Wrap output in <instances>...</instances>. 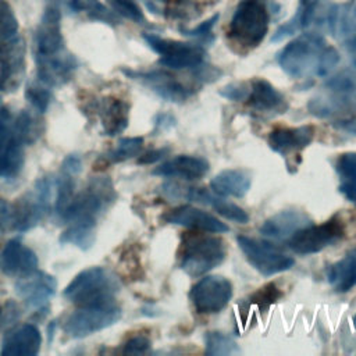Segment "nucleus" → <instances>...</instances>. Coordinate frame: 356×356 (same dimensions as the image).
I'll list each match as a JSON object with an SVG mask.
<instances>
[{"instance_id":"nucleus-1","label":"nucleus","mask_w":356,"mask_h":356,"mask_svg":"<svg viewBox=\"0 0 356 356\" xmlns=\"http://www.w3.org/2000/svg\"><path fill=\"white\" fill-rule=\"evenodd\" d=\"M57 6H47L33 35V57L38 78L49 88L63 86L74 76L78 61L65 47Z\"/></svg>"},{"instance_id":"nucleus-2","label":"nucleus","mask_w":356,"mask_h":356,"mask_svg":"<svg viewBox=\"0 0 356 356\" xmlns=\"http://www.w3.org/2000/svg\"><path fill=\"white\" fill-rule=\"evenodd\" d=\"M277 61L286 75L309 79L331 72L339 61V54L320 33L307 32L289 42L278 53Z\"/></svg>"},{"instance_id":"nucleus-3","label":"nucleus","mask_w":356,"mask_h":356,"mask_svg":"<svg viewBox=\"0 0 356 356\" xmlns=\"http://www.w3.org/2000/svg\"><path fill=\"white\" fill-rule=\"evenodd\" d=\"M121 282L118 277L106 267H89L82 270L65 286L63 296L78 306H90L115 300Z\"/></svg>"},{"instance_id":"nucleus-4","label":"nucleus","mask_w":356,"mask_h":356,"mask_svg":"<svg viewBox=\"0 0 356 356\" xmlns=\"http://www.w3.org/2000/svg\"><path fill=\"white\" fill-rule=\"evenodd\" d=\"M227 256L225 242L218 236L188 232L179 246V267L189 277H200L220 266Z\"/></svg>"},{"instance_id":"nucleus-5","label":"nucleus","mask_w":356,"mask_h":356,"mask_svg":"<svg viewBox=\"0 0 356 356\" xmlns=\"http://www.w3.org/2000/svg\"><path fill=\"white\" fill-rule=\"evenodd\" d=\"M270 14L266 0H241L228 26V36L242 49L257 47L267 35Z\"/></svg>"},{"instance_id":"nucleus-6","label":"nucleus","mask_w":356,"mask_h":356,"mask_svg":"<svg viewBox=\"0 0 356 356\" xmlns=\"http://www.w3.org/2000/svg\"><path fill=\"white\" fill-rule=\"evenodd\" d=\"M115 199V191L108 177H93L86 186L72 197L67 209L60 216L68 224H95Z\"/></svg>"},{"instance_id":"nucleus-7","label":"nucleus","mask_w":356,"mask_h":356,"mask_svg":"<svg viewBox=\"0 0 356 356\" xmlns=\"http://www.w3.org/2000/svg\"><path fill=\"white\" fill-rule=\"evenodd\" d=\"M51 197L53 182L49 177H42L11 206V228L19 232L33 228L50 211Z\"/></svg>"},{"instance_id":"nucleus-8","label":"nucleus","mask_w":356,"mask_h":356,"mask_svg":"<svg viewBox=\"0 0 356 356\" xmlns=\"http://www.w3.org/2000/svg\"><path fill=\"white\" fill-rule=\"evenodd\" d=\"M147 46L156 51L159 64L171 70H197L204 64L206 50L202 43L179 42L146 32L142 35Z\"/></svg>"},{"instance_id":"nucleus-9","label":"nucleus","mask_w":356,"mask_h":356,"mask_svg":"<svg viewBox=\"0 0 356 356\" xmlns=\"http://www.w3.org/2000/svg\"><path fill=\"white\" fill-rule=\"evenodd\" d=\"M122 316V310L115 300L79 306L68 316L64 331L72 338H83L115 324Z\"/></svg>"},{"instance_id":"nucleus-10","label":"nucleus","mask_w":356,"mask_h":356,"mask_svg":"<svg viewBox=\"0 0 356 356\" xmlns=\"http://www.w3.org/2000/svg\"><path fill=\"white\" fill-rule=\"evenodd\" d=\"M345 236V224L341 217L334 216L330 220L314 225L310 224L288 239V246L296 254H313L337 243Z\"/></svg>"},{"instance_id":"nucleus-11","label":"nucleus","mask_w":356,"mask_h":356,"mask_svg":"<svg viewBox=\"0 0 356 356\" xmlns=\"http://www.w3.org/2000/svg\"><path fill=\"white\" fill-rule=\"evenodd\" d=\"M307 108L318 118H328L337 129L356 136V96L352 93L316 96Z\"/></svg>"},{"instance_id":"nucleus-12","label":"nucleus","mask_w":356,"mask_h":356,"mask_svg":"<svg viewBox=\"0 0 356 356\" xmlns=\"http://www.w3.org/2000/svg\"><path fill=\"white\" fill-rule=\"evenodd\" d=\"M236 242L248 263L264 277L286 271L295 263L291 256L275 248L273 243L257 241L246 235H238Z\"/></svg>"},{"instance_id":"nucleus-13","label":"nucleus","mask_w":356,"mask_h":356,"mask_svg":"<svg viewBox=\"0 0 356 356\" xmlns=\"http://www.w3.org/2000/svg\"><path fill=\"white\" fill-rule=\"evenodd\" d=\"M164 193L171 200L186 199L189 202L211 206L224 218L239 222V224H246L249 221V214L242 207L236 206L235 203L224 200L221 196L213 195L206 188L182 186L177 182H167L164 188Z\"/></svg>"},{"instance_id":"nucleus-14","label":"nucleus","mask_w":356,"mask_h":356,"mask_svg":"<svg viewBox=\"0 0 356 356\" xmlns=\"http://www.w3.org/2000/svg\"><path fill=\"white\" fill-rule=\"evenodd\" d=\"M232 298V284L221 275H206L189 292V299L197 313L213 314L221 312Z\"/></svg>"},{"instance_id":"nucleus-15","label":"nucleus","mask_w":356,"mask_h":356,"mask_svg":"<svg viewBox=\"0 0 356 356\" xmlns=\"http://www.w3.org/2000/svg\"><path fill=\"white\" fill-rule=\"evenodd\" d=\"M25 75V42L11 38L0 43V90L13 93L19 89Z\"/></svg>"},{"instance_id":"nucleus-16","label":"nucleus","mask_w":356,"mask_h":356,"mask_svg":"<svg viewBox=\"0 0 356 356\" xmlns=\"http://www.w3.org/2000/svg\"><path fill=\"white\" fill-rule=\"evenodd\" d=\"M128 78L140 82L142 85L147 86L153 90L157 96L167 102L172 103H184L188 97L193 95V89L184 85L178 81L174 75L161 71V70H152V71H138L122 68L121 70Z\"/></svg>"},{"instance_id":"nucleus-17","label":"nucleus","mask_w":356,"mask_h":356,"mask_svg":"<svg viewBox=\"0 0 356 356\" xmlns=\"http://www.w3.org/2000/svg\"><path fill=\"white\" fill-rule=\"evenodd\" d=\"M24 164V145L13 131L11 114L0 107V178L15 177Z\"/></svg>"},{"instance_id":"nucleus-18","label":"nucleus","mask_w":356,"mask_h":356,"mask_svg":"<svg viewBox=\"0 0 356 356\" xmlns=\"http://www.w3.org/2000/svg\"><path fill=\"white\" fill-rule=\"evenodd\" d=\"M245 102L248 108L260 118H273L288 110L285 96L263 78L249 81V93Z\"/></svg>"},{"instance_id":"nucleus-19","label":"nucleus","mask_w":356,"mask_h":356,"mask_svg":"<svg viewBox=\"0 0 356 356\" xmlns=\"http://www.w3.org/2000/svg\"><path fill=\"white\" fill-rule=\"evenodd\" d=\"M56 288L54 277L40 270H33L15 282L17 295L31 309H43L56 293Z\"/></svg>"},{"instance_id":"nucleus-20","label":"nucleus","mask_w":356,"mask_h":356,"mask_svg":"<svg viewBox=\"0 0 356 356\" xmlns=\"http://www.w3.org/2000/svg\"><path fill=\"white\" fill-rule=\"evenodd\" d=\"M163 221L168 224L182 225L192 229H199L203 232H213V234H221L229 231L228 225H225L222 221H220L213 214L196 209L193 206H179L172 210H168L161 216Z\"/></svg>"},{"instance_id":"nucleus-21","label":"nucleus","mask_w":356,"mask_h":356,"mask_svg":"<svg viewBox=\"0 0 356 356\" xmlns=\"http://www.w3.org/2000/svg\"><path fill=\"white\" fill-rule=\"evenodd\" d=\"M314 134L316 129L313 125L277 128L268 135V146L282 157L295 156L312 143Z\"/></svg>"},{"instance_id":"nucleus-22","label":"nucleus","mask_w":356,"mask_h":356,"mask_svg":"<svg viewBox=\"0 0 356 356\" xmlns=\"http://www.w3.org/2000/svg\"><path fill=\"white\" fill-rule=\"evenodd\" d=\"M313 224L302 210H282L267 218L260 227V234L274 241H288L299 229Z\"/></svg>"},{"instance_id":"nucleus-23","label":"nucleus","mask_w":356,"mask_h":356,"mask_svg":"<svg viewBox=\"0 0 356 356\" xmlns=\"http://www.w3.org/2000/svg\"><path fill=\"white\" fill-rule=\"evenodd\" d=\"M38 267L36 253L18 239L7 242L0 253V270L8 277H24Z\"/></svg>"},{"instance_id":"nucleus-24","label":"nucleus","mask_w":356,"mask_h":356,"mask_svg":"<svg viewBox=\"0 0 356 356\" xmlns=\"http://www.w3.org/2000/svg\"><path fill=\"white\" fill-rule=\"evenodd\" d=\"M42 335L33 324H22L8 334L1 341V356H35L39 353Z\"/></svg>"},{"instance_id":"nucleus-25","label":"nucleus","mask_w":356,"mask_h":356,"mask_svg":"<svg viewBox=\"0 0 356 356\" xmlns=\"http://www.w3.org/2000/svg\"><path fill=\"white\" fill-rule=\"evenodd\" d=\"M210 170V164L206 159L200 156L179 154L175 156L160 165H157L152 174L160 177H172L182 178L186 181H195L204 177Z\"/></svg>"},{"instance_id":"nucleus-26","label":"nucleus","mask_w":356,"mask_h":356,"mask_svg":"<svg viewBox=\"0 0 356 356\" xmlns=\"http://www.w3.org/2000/svg\"><path fill=\"white\" fill-rule=\"evenodd\" d=\"M330 33L343 43L356 64V3L337 4Z\"/></svg>"},{"instance_id":"nucleus-27","label":"nucleus","mask_w":356,"mask_h":356,"mask_svg":"<svg viewBox=\"0 0 356 356\" xmlns=\"http://www.w3.org/2000/svg\"><path fill=\"white\" fill-rule=\"evenodd\" d=\"M97 114L103 131L108 136L122 134L129 121V104L117 97H104L100 100Z\"/></svg>"},{"instance_id":"nucleus-28","label":"nucleus","mask_w":356,"mask_h":356,"mask_svg":"<svg viewBox=\"0 0 356 356\" xmlns=\"http://www.w3.org/2000/svg\"><path fill=\"white\" fill-rule=\"evenodd\" d=\"M250 174L239 168H228L218 172L211 181L210 188L221 197H243L250 189Z\"/></svg>"},{"instance_id":"nucleus-29","label":"nucleus","mask_w":356,"mask_h":356,"mask_svg":"<svg viewBox=\"0 0 356 356\" xmlns=\"http://www.w3.org/2000/svg\"><path fill=\"white\" fill-rule=\"evenodd\" d=\"M327 280L332 289L339 293H345L356 286V248L328 267Z\"/></svg>"},{"instance_id":"nucleus-30","label":"nucleus","mask_w":356,"mask_h":356,"mask_svg":"<svg viewBox=\"0 0 356 356\" xmlns=\"http://www.w3.org/2000/svg\"><path fill=\"white\" fill-rule=\"evenodd\" d=\"M339 178L338 189L343 197L356 204V152L342 153L335 163Z\"/></svg>"},{"instance_id":"nucleus-31","label":"nucleus","mask_w":356,"mask_h":356,"mask_svg":"<svg viewBox=\"0 0 356 356\" xmlns=\"http://www.w3.org/2000/svg\"><path fill=\"white\" fill-rule=\"evenodd\" d=\"M68 7L74 13H85L90 19L104 22L107 25L120 24V17L99 0H68Z\"/></svg>"},{"instance_id":"nucleus-32","label":"nucleus","mask_w":356,"mask_h":356,"mask_svg":"<svg viewBox=\"0 0 356 356\" xmlns=\"http://www.w3.org/2000/svg\"><path fill=\"white\" fill-rule=\"evenodd\" d=\"M96 241V225L72 222L63 231L60 236L61 243L74 245L82 250H88Z\"/></svg>"},{"instance_id":"nucleus-33","label":"nucleus","mask_w":356,"mask_h":356,"mask_svg":"<svg viewBox=\"0 0 356 356\" xmlns=\"http://www.w3.org/2000/svg\"><path fill=\"white\" fill-rule=\"evenodd\" d=\"M13 131L22 145H31L40 136L43 127L36 115L24 110L13 121Z\"/></svg>"},{"instance_id":"nucleus-34","label":"nucleus","mask_w":356,"mask_h":356,"mask_svg":"<svg viewBox=\"0 0 356 356\" xmlns=\"http://www.w3.org/2000/svg\"><path fill=\"white\" fill-rule=\"evenodd\" d=\"M204 352L210 356H229L241 353V349L229 335L220 331H209L204 334Z\"/></svg>"},{"instance_id":"nucleus-35","label":"nucleus","mask_w":356,"mask_h":356,"mask_svg":"<svg viewBox=\"0 0 356 356\" xmlns=\"http://www.w3.org/2000/svg\"><path fill=\"white\" fill-rule=\"evenodd\" d=\"M143 147V138L142 136H132V138H122L118 140L117 146L110 150L104 157L108 163H121L128 159H132L140 153Z\"/></svg>"},{"instance_id":"nucleus-36","label":"nucleus","mask_w":356,"mask_h":356,"mask_svg":"<svg viewBox=\"0 0 356 356\" xmlns=\"http://www.w3.org/2000/svg\"><path fill=\"white\" fill-rule=\"evenodd\" d=\"M75 175L68 174L65 171H61L58 178L56 179V203L54 209L58 216L63 214V211L67 209L72 197L75 196Z\"/></svg>"},{"instance_id":"nucleus-37","label":"nucleus","mask_w":356,"mask_h":356,"mask_svg":"<svg viewBox=\"0 0 356 356\" xmlns=\"http://www.w3.org/2000/svg\"><path fill=\"white\" fill-rule=\"evenodd\" d=\"M26 99L29 100L31 106L38 111V113H44L50 104L51 100V92L49 86L42 83L40 81L36 83H31L26 88L25 92Z\"/></svg>"},{"instance_id":"nucleus-38","label":"nucleus","mask_w":356,"mask_h":356,"mask_svg":"<svg viewBox=\"0 0 356 356\" xmlns=\"http://www.w3.org/2000/svg\"><path fill=\"white\" fill-rule=\"evenodd\" d=\"M18 19L6 0H0V40L11 39L17 35Z\"/></svg>"},{"instance_id":"nucleus-39","label":"nucleus","mask_w":356,"mask_h":356,"mask_svg":"<svg viewBox=\"0 0 356 356\" xmlns=\"http://www.w3.org/2000/svg\"><path fill=\"white\" fill-rule=\"evenodd\" d=\"M325 86L334 93H353L356 90V71L345 70L328 78Z\"/></svg>"},{"instance_id":"nucleus-40","label":"nucleus","mask_w":356,"mask_h":356,"mask_svg":"<svg viewBox=\"0 0 356 356\" xmlns=\"http://www.w3.org/2000/svg\"><path fill=\"white\" fill-rule=\"evenodd\" d=\"M115 14L122 15L136 24H146V18L135 0H108Z\"/></svg>"},{"instance_id":"nucleus-41","label":"nucleus","mask_w":356,"mask_h":356,"mask_svg":"<svg viewBox=\"0 0 356 356\" xmlns=\"http://www.w3.org/2000/svg\"><path fill=\"white\" fill-rule=\"evenodd\" d=\"M217 21H218V14H214L213 17L203 21L202 24H199L195 28H191V29L181 28V32H182V35L193 38V39H196L197 42H202V43L213 42V33L211 32H213V28H214Z\"/></svg>"},{"instance_id":"nucleus-42","label":"nucleus","mask_w":356,"mask_h":356,"mask_svg":"<svg viewBox=\"0 0 356 356\" xmlns=\"http://www.w3.org/2000/svg\"><path fill=\"white\" fill-rule=\"evenodd\" d=\"M218 93L232 102H245L249 93V82L241 81V82H232L225 86H222Z\"/></svg>"},{"instance_id":"nucleus-43","label":"nucleus","mask_w":356,"mask_h":356,"mask_svg":"<svg viewBox=\"0 0 356 356\" xmlns=\"http://www.w3.org/2000/svg\"><path fill=\"white\" fill-rule=\"evenodd\" d=\"M302 29V22H300V14L299 11L295 13V15L286 21L285 24H282L274 33H273V38L271 40L273 42H280V40H284L285 38L288 36H292L293 33L299 32Z\"/></svg>"},{"instance_id":"nucleus-44","label":"nucleus","mask_w":356,"mask_h":356,"mask_svg":"<svg viewBox=\"0 0 356 356\" xmlns=\"http://www.w3.org/2000/svg\"><path fill=\"white\" fill-rule=\"evenodd\" d=\"M150 348V339L146 335H135L129 338L122 348L124 353L128 355H142Z\"/></svg>"},{"instance_id":"nucleus-45","label":"nucleus","mask_w":356,"mask_h":356,"mask_svg":"<svg viewBox=\"0 0 356 356\" xmlns=\"http://www.w3.org/2000/svg\"><path fill=\"white\" fill-rule=\"evenodd\" d=\"M280 296H281V292L277 291V288H275L274 284H270V285H267V286H264V288H260V289L252 296V300H253L254 303H259V305H264V303H266V306H268V305H271L273 302H275Z\"/></svg>"},{"instance_id":"nucleus-46","label":"nucleus","mask_w":356,"mask_h":356,"mask_svg":"<svg viewBox=\"0 0 356 356\" xmlns=\"http://www.w3.org/2000/svg\"><path fill=\"white\" fill-rule=\"evenodd\" d=\"M175 125V118L170 113H159L154 117V132H164Z\"/></svg>"},{"instance_id":"nucleus-47","label":"nucleus","mask_w":356,"mask_h":356,"mask_svg":"<svg viewBox=\"0 0 356 356\" xmlns=\"http://www.w3.org/2000/svg\"><path fill=\"white\" fill-rule=\"evenodd\" d=\"M81 170H82V160L76 154L67 156L61 164V171H65L72 175H78L81 172Z\"/></svg>"},{"instance_id":"nucleus-48","label":"nucleus","mask_w":356,"mask_h":356,"mask_svg":"<svg viewBox=\"0 0 356 356\" xmlns=\"http://www.w3.org/2000/svg\"><path fill=\"white\" fill-rule=\"evenodd\" d=\"M168 152H170L168 147H161V149L149 150V152H146L145 154H142V156L138 159V163H139V164H153V163L161 160V157H164Z\"/></svg>"},{"instance_id":"nucleus-49","label":"nucleus","mask_w":356,"mask_h":356,"mask_svg":"<svg viewBox=\"0 0 356 356\" xmlns=\"http://www.w3.org/2000/svg\"><path fill=\"white\" fill-rule=\"evenodd\" d=\"M11 228V206L0 197V232Z\"/></svg>"},{"instance_id":"nucleus-50","label":"nucleus","mask_w":356,"mask_h":356,"mask_svg":"<svg viewBox=\"0 0 356 356\" xmlns=\"http://www.w3.org/2000/svg\"><path fill=\"white\" fill-rule=\"evenodd\" d=\"M146 8L156 15H165L167 7H165V0H143Z\"/></svg>"},{"instance_id":"nucleus-51","label":"nucleus","mask_w":356,"mask_h":356,"mask_svg":"<svg viewBox=\"0 0 356 356\" xmlns=\"http://www.w3.org/2000/svg\"><path fill=\"white\" fill-rule=\"evenodd\" d=\"M171 1H174L175 4H178V6H181V7H188V6L192 4L195 0H171Z\"/></svg>"},{"instance_id":"nucleus-52","label":"nucleus","mask_w":356,"mask_h":356,"mask_svg":"<svg viewBox=\"0 0 356 356\" xmlns=\"http://www.w3.org/2000/svg\"><path fill=\"white\" fill-rule=\"evenodd\" d=\"M302 1H309V0H302Z\"/></svg>"}]
</instances>
